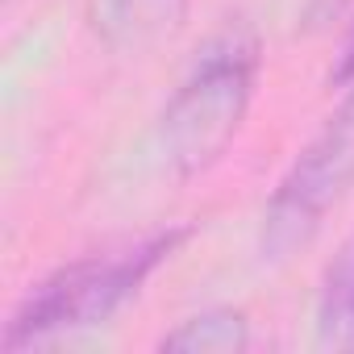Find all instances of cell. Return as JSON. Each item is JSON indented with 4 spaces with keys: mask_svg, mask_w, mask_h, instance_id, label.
Segmentation results:
<instances>
[{
    "mask_svg": "<svg viewBox=\"0 0 354 354\" xmlns=\"http://www.w3.org/2000/svg\"><path fill=\"white\" fill-rule=\"evenodd\" d=\"M259 80V38L250 26L230 21L196 50L188 75L162 109V154L180 175L209 171L238 138Z\"/></svg>",
    "mask_w": 354,
    "mask_h": 354,
    "instance_id": "2",
    "label": "cell"
},
{
    "mask_svg": "<svg viewBox=\"0 0 354 354\" xmlns=\"http://www.w3.org/2000/svg\"><path fill=\"white\" fill-rule=\"evenodd\" d=\"M188 234H192L188 225H171V230H158V234L138 238L129 246H117V250H104V254H84V259L59 267L38 288H30L26 300L13 308V317L5 321L0 350L17 354V350L46 346L63 333L104 325L188 242Z\"/></svg>",
    "mask_w": 354,
    "mask_h": 354,
    "instance_id": "1",
    "label": "cell"
},
{
    "mask_svg": "<svg viewBox=\"0 0 354 354\" xmlns=\"http://www.w3.org/2000/svg\"><path fill=\"white\" fill-rule=\"evenodd\" d=\"M192 0H96V30L113 50L138 55L184 26Z\"/></svg>",
    "mask_w": 354,
    "mask_h": 354,
    "instance_id": "4",
    "label": "cell"
},
{
    "mask_svg": "<svg viewBox=\"0 0 354 354\" xmlns=\"http://www.w3.org/2000/svg\"><path fill=\"white\" fill-rule=\"evenodd\" d=\"M329 84H354V26H350V34L342 42V55H337V63L329 71Z\"/></svg>",
    "mask_w": 354,
    "mask_h": 354,
    "instance_id": "7",
    "label": "cell"
},
{
    "mask_svg": "<svg viewBox=\"0 0 354 354\" xmlns=\"http://www.w3.org/2000/svg\"><path fill=\"white\" fill-rule=\"evenodd\" d=\"M350 188H354V88L325 117V125L313 133V142L300 150V158L271 192L263 209L259 254L267 263L292 259L300 246L313 242L325 217L350 196Z\"/></svg>",
    "mask_w": 354,
    "mask_h": 354,
    "instance_id": "3",
    "label": "cell"
},
{
    "mask_svg": "<svg viewBox=\"0 0 354 354\" xmlns=\"http://www.w3.org/2000/svg\"><path fill=\"white\" fill-rule=\"evenodd\" d=\"M158 346L180 354H234L250 346V321L238 308H209L188 317L180 329H171Z\"/></svg>",
    "mask_w": 354,
    "mask_h": 354,
    "instance_id": "6",
    "label": "cell"
},
{
    "mask_svg": "<svg viewBox=\"0 0 354 354\" xmlns=\"http://www.w3.org/2000/svg\"><path fill=\"white\" fill-rule=\"evenodd\" d=\"M317 346L354 354V230L329 259L317 292Z\"/></svg>",
    "mask_w": 354,
    "mask_h": 354,
    "instance_id": "5",
    "label": "cell"
}]
</instances>
